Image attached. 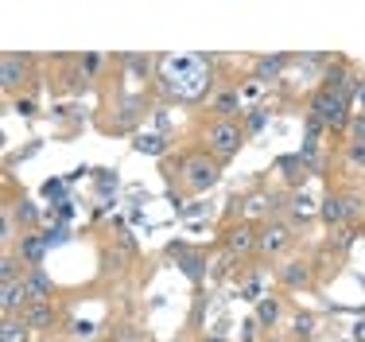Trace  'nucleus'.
I'll use <instances>...</instances> for the list:
<instances>
[{"instance_id": "obj_1", "label": "nucleus", "mask_w": 365, "mask_h": 342, "mask_svg": "<svg viewBox=\"0 0 365 342\" xmlns=\"http://www.w3.org/2000/svg\"><path fill=\"white\" fill-rule=\"evenodd\" d=\"M218 179H222V164L206 148H195L179 160V187L187 195H206V191L218 187Z\"/></svg>"}, {"instance_id": "obj_2", "label": "nucleus", "mask_w": 365, "mask_h": 342, "mask_svg": "<svg viewBox=\"0 0 365 342\" xmlns=\"http://www.w3.org/2000/svg\"><path fill=\"white\" fill-rule=\"evenodd\" d=\"M307 117H315L327 133L346 136V129H350V121H354V101L346 98V94H334V90H323V86H319L307 98Z\"/></svg>"}, {"instance_id": "obj_3", "label": "nucleus", "mask_w": 365, "mask_h": 342, "mask_svg": "<svg viewBox=\"0 0 365 342\" xmlns=\"http://www.w3.org/2000/svg\"><path fill=\"white\" fill-rule=\"evenodd\" d=\"M245 140H249V133H245V125H241V121H218V117H210V121H206V129H202V148L222 164V168L241 152V148H245Z\"/></svg>"}, {"instance_id": "obj_4", "label": "nucleus", "mask_w": 365, "mask_h": 342, "mask_svg": "<svg viewBox=\"0 0 365 342\" xmlns=\"http://www.w3.org/2000/svg\"><path fill=\"white\" fill-rule=\"evenodd\" d=\"M295 241H299V230H295L288 218H268V222H260L257 257L260 261H288Z\"/></svg>"}, {"instance_id": "obj_5", "label": "nucleus", "mask_w": 365, "mask_h": 342, "mask_svg": "<svg viewBox=\"0 0 365 342\" xmlns=\"http://www.w3.org/2000/svg\"><path fill=\"white\" fill-rule=\"evenodd\" d=\"M257 238H260V226L253 222H230L222 233V249L233 265H245V261L257 257Z\"/></svg>"}, {"instance_id": "obj_6", "label": "nucleus", "mask_w": 365, "mask_h": 342, "mask_svg": "<svg viewBox=\"0 0 365 342\" xmlns=\"http://www.w3.org/2000/svg\"><path fill=\"white\" fill-rule=\"evenodd\" d=\"M358 195H346V191H327L323 203H319V222L330 226V230H346V226L358 218Z\"/></svg>"}, {"instance_id": "obj_7", "label": "nucleus", "mask_w": 365, "mask_h": 342, "mask_svg": "<svg viewBox=\"0 0 365 342\" xmlns=\"http://www.w3.org/2000/svg\"><path fill=\"white\" fill-rule=\"evenodd\" d=\"M31 66H36V59L24 55V51H4V55H0V86H4L8 98H12L20 86L31 82Z\"/></svg>"}, {"instance_id": "obj_8", "label": "nucleus", "mask_w": 365, "mask_h": 342, "mask_svg": "<svg viewBox=\"0 0 365 342\" xmlns=\"http://www.w3.org/2000/svg\"><path fill=\"white\" fill-rule=\"evenodd\" d=\"M276 284L288 288V292H307V288H315V265L303 257H288L276 265Z\"/></svg>"}, {"instance_id": "obj_9", "label": "nucleus", "mask_w": 365, "mask_h": 342, "mask_svg": "<svg viewBox=\"0 0 365 342\" xmlns=\"http://www.w3.org/2000/svg\"><path fill=\"white\" fill-rule=\"evenodd\" d=\"M319 203H323V198L307 195V187L288 191V210H284V218H288L295 230H307L311 222H319Z\"/></svg>"}, {"instance_id": "obj_10", "label": "nucleus", "mask_w": 365, "mask_h": 342, "mask_svg": "<svg viewBox=\"0 0 365 342\" xmlns=\"http://www.w3.org/2000/svg\"><path fill=\"white\" fill-rule=\"evenodd\" d=\"M20 288H24V296H28V303H51V300H55V284H51V276H47V268H43V265H28V268H24Z\"/></svg>"}, {"instance_id": "obj_11", "label": "nucleus", "mask_w": 365, "mask_h": 342, "mask_svg": "<svg viewBox=\"0 0 365 342\" xmlns=\"http://www.w3.org/2000/svg\"><path fill=\"white\" fill-rule=\"evenodd\" d=\"M210 117H218V121L245 117V101H241L237 86H218V90H210Z\"/></svg>"}, {"instance_id": "obj_12", "label": "nucleus", "mask_w": 365, "mask_h": 342, "mask_svg": "<svg viewBox=\"0 0 365 342\" xmlns=\"http://www.w3.org/2000/svg\"><path fill=\"white\" fill-rule=\"evenodd\" d=\"M20 315L28 319V327L36 331V338H39V335H55V327H58V308H55V300H51V303H28Z\"/></svg>"}, {"instance_id": "obj_13", "label": "nucleus", "mask_w": 365, "mask_h": 342, "mask_svg": "<svg viewBox=\"0 0 365 342\" xmlns=\"http://www.w3.org/2000/svg\"><path fill=\"white\" fill-rule=\"evenodd\" d=\"M253 319H257L264 331L280 327V319H284V300H280V296L268 292L264 300H257V303H253Z\"/></svg>"}, {"instance_id": "obj_14", "label": "nucleus", "mask_w": 365, "mask_h": 342, "mask_svg": "<svg viewBox=\"0 0 365 342\" xmlns=\"http://www.w3.org/2000/svg\"><path fill=\"white\" fill-rule=\"evenodd\" d=\"M292 59L288 55H260L253 63V78H260L264 86H272L276 78H284V70H288Z\"/></svg>"}, {"instance_id": "obj_15", "label": "nucleus", "mask_w": 365, "mask_h": 342, "mask_svg": "<svg viewBox=\"0 0 365 342\" xmlns=\"http://www.w3.org/2000/svg\"><path fill=\"white\" fill-rule=\"evenodd\" d=\"M280 171H284V179H288V191H303L307 187V175H311V164L303 160V156H284Z\"/></svg>"}, {"instance_id": "obj_16", "label": "nucleus", "mask_w": 365, "mask_h": 342, "mask_svg": "<svg viewBox=\"0 0 365 342\" xmlns=\"http://www.w3.org/2000/svg\"><path fill=\"white\" fill-rule=\"evenodd\" d=\"M0 342H36V331L28 327L24 315H4L0 319Z\"/></svg>"}, {"instance_id": "obj_17", "label": "nucleus", "mask_w": 365, "mask_h": 342, "mask_svg": "<svg viewBox=\"0 0 365 342\" xmlns=\"http://www.w3.org/2000/svg\"><path fill=\"white\" fill-rule=\"evenodd\" d=\"M28 308V296H24L20 280H12V284H0V311L4 315H20Z\"/></svg>"}, {"instance_id": "obj_18", "label": "nucleus", "mask_w": 365, "mask_h": 342, "mask_svg": "<svg viewBox=\"0 0 365 342\" xmlns=\"http://www.w3.org/2000/svg\"><path fill=\"white\" fill-rule=\"evenodd\" d=\"M175 261H179V268H182L190 280H195V284H202V276H206V253H202V249H187V253H182V257H175Z\"/></svg>"}, {"instance_id": "obj_19", "label": "nucleus", "mask_w": 365, "mask_h": 342, "mask_svg": "<svg viewBox=\"0 0 365 342\" xmlns=\"http://www.w3.org/2000/svg\"><path fill=\"white\" fill-rule=\"evenodd\" d=\"M264 90H268V86L260 82V78H253V74L237 82V94H241V101H245V109H257V105H260L257 98H264Z\"/></svg>"}, {"instance_id": "obj_20", "label": "nucleus", "mask_w": 365, "mask_h": 342, "mask_svg": "<svg viewBox=\"0 0 365 342\" xmlns=\"http://www.w3.org/2000/svg\"><path fill=\"white\" fill-rule=\"evenodd\" d=\"M342 168L350 175H365V144H342Z\"/></svg>"}, {"instance_id": "obj_21", "label": "nucleus", "mask_w": 365, "mask_h": 342, "mask_svg": "<svg viewBox=\"0 0 365 342\" xmlns=\"http://www.w3.org/2000/svg\"><path fill=\"white\" fill-rule=\"evenodd\" d=\"M16 210V222H20V230L24 233H36V226H39V210L28 203V198H20V203L12 206Z\"/></svg>"}, {"instance_id": "obj_22", "label": "nucleus", "mask_w": 365, "mask_h": 342, "mask_svg": "<svg viewBox=\"0 0 365 342\" xmlns=\"http://www.w3.org/2000/svg\"><path fill=\"white\" fill-rule=\"evenodd\" d=\"M315 327H319L315 315L299 311V315H295V342H311V338H315Z\"/></svg>"}, {"instance_id": "obj_23", "label": "nucleus", "mask_w": 365, "mask_h": 342, "mask_svg": "<svg viewBox=\"0 0 365 342\" xmlns=\"http://www.w3.org/2000/svg\"><path fill=\"white\" fill-rule=\"evenodd\" d=\"M133 148L136 152H148V156H160V152H168V140L163 136H136Z\"/></svg>"}, {"instance_id": "obj_24", "label": "nucleus", "mask_w": 365, "mask_h": 342, "mask_svg": "<svg viewBox=\"0 0 365 342\" xmlns=\"http://www.w3.org/2000/svg\"><path fill=\"white\" fill-rule=\"evenodd\" d=\"M346 144H365V113H354L350 129H346Z\"/></svg>"}, {"instance_id": "obj_25", "label": "nucleus", "mask_w": 365, "mask_h": 342, "mask_svg": "<svg viewBox=\"0 0 365 342\" xmlns=\"http://www.w3.org/2000/svg\"><path fill=\"white\" fill-rule=\"evenodd\" d=\"M268 113L272 109H264V105H257L253 113H249L245 121H241V125H245V133H257V129H264V121H268Z\"/></svg>"}, {"instance_id": "obj_26", "label": "nucleus", "mask_w": 365, "mask_h": 342, "mask_svg": "<svg viewBox=\"0 0 365 342\" xmlns=\"http://www.w3.org/2000/svg\"><path fill=\"white\" fill-rule=\"evenodd\" d=\"M71 338H74V342H93V338H98V327H93V323H74V327H71Z\"/></svg>"}, {"instance_id": "obj_27", "label": "nucleus", "mask_w": 365, "mask_h": 342, "mask_svg": "<svg viewBox=\"0 0 365 342\" xmlns=\"http://www.w3.org/2000/svg\"><path fill=\"white\" fill-rule=\"evenodd\" d=\"M241 327H245V331H241V342H257V335H260V323L257 319H245Z\"/></svg>"}, {"instance_id": "obj_28", "label": "nucleus", "mask_w": 365, "mask_h": 342, "mask_svg": "<svg viewBox=\"0 0 365 342\" xmlns=\"http://www.w3.org/2000/svg\"><path fill=\"white\" fill-rule=\"evenodd\" d=\"M16 113H20V117H36V101L20 98V101H16Z\"/></svg>"}, {"instance_id": "obj_29", "label": "nucleus", "mask_w": 365, "mask_h": 342, "mask_svg": "<svg viewBox=\"0 0 365 342\" xmlns=\"http://www.w3.org/2000/svg\"><path fill=\"white\" fill-rule=\"evenodd\" d=\"M354 113H365V78L358 82V94H354Z\"/></svg>"}, {"instance_id": "obj_30", "label": "nucleus", "mask_w": 365, "mask_h": 342, "mask_svg": "<svg viewBox=\"0 0 365 342\" xmlns=\"http://www.w3.org/2000/svg\"><path fill=\"white\" fill-rule=\"evenodd\" d=\"M198 342H230V338H225V335H202Z\"/></svg>"}, {"instance_id": "obj_31", "label": "nucleus", "mask_w": 365, "mask_h": 342, "mask_svg": "<svg viewBox=\"0 0 365 342\" xmlns=\"http://www.w3.org/2000/svg\"><path fill=\"white\" fill-rule=\"evenodd\" d=\"M354 335H358V342H365V319L358 323V327H354Z\"/></svg>"}, {"instance_id": "obj_32", "label": "nucleus", "mask_w": 365, "mask_h": 342, "mask_svg": "<svg viewBox=\"0 0 365 342\" xmlns=\"http://www.w3.org/2000/svg\"><path fill=\"white\" fill-rule=\"evenodd\" d=\"M36 342H63V338H55V335H39Z\"/></svg>"}, {"instance_id": "obj_33", "label": "nucleus", "mask_w": 365, "mask_h": 342, "mask_svg": "<svg viewBox=\"0 0 365 342\" xmlns=\"http://www.w3.org/2000/svg\"><path fill=\"white\" fill-rule=\"evenodd\" d=\"M264 342H288V338H284V335H268Z\"/></svg>"}]
</instances>
